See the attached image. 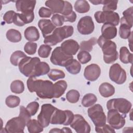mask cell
I'll use <instances>...</instances> for the list:
<instances>
[{
	"label": "cell",
	"instance_id": "6da1fadb",
	"mask_svg": "<svg viewBox=\"0 0 133 133\" xmlns=\"http://www.w3.org/2000/svg\"><path fill=\"white\" fill-rule=\"evenodd\" d=\"M27 87L30 92H35L42 99L54 98V84L48 80L37 79L35 77H29L26 82Z\"/></svg>",
	"mask_w": 133,
	"mask_h": 133
},
{
	"label": "cell",
	"instance_id": "3957f363",
	"mask_svg": "<svg viewBox=\"0 0 133 133\" xmlns=\"http://www.w3.org/2000/svg\"><path fill=\"white\" fill-rule=\"evenodd\" d=\"M73 32L74 29L71 25H64L56 28L51 34L44 37V43L49 46L56 45L64 39L71 36Z\"/></svg>",
	"mask_w": 133,
	"mask_h": 133
},
{
	"label": "cell",
	"instance_id": "e575fe53",
	"mask_svg": "<svg viewBox=\"0 0 133 133\" xmlns=\"http://www.w3.org/2000/svg\"><path fill=\"white\" fill-rule=\"evenodd\" d=\"M25 57H26V55L23 51L20 50L15 51L11 55L10 61L12 65L17 66L20 61Z\"/></svg>",
	"mask_w": 133,
	"mask_h": 133
},
{
	"label": "cell",
	"instance_id": "9c48e42d",
	"mask_svg": "<svg viewBox=\"0 0 133 133\" xmlns=\"http://www.w3.org/2000/svg\"><path fill=\"white\" fill-rule=\"evenodd\" d=\"M73 59V56H69L65 54L61 47H56L50 57V61L53 64L65 67Z\"/></svg>",
	"mask_w": 133,
	"mask_h": 133
},
{
	"label": "cell",
	"instance_id": "2e32d148",
	"mask_svg": "<svg viewBox=\"0 0 133 133\" xmlns=\"http://www.w3.org/2000/svg\"><path fill=\"white\" fill-rule=\"evenodd\" d=\"M101 74V69L100 66L96 64H91L87 65L84 72L85 78L89 81L94 82L96 81Z\"/></svg>",
	"mask_w": 133,
	"mask_h": 133
},
{
	"label": "cell",
	"instance_id": "d4e9b609",
	"mask_svg": "<svg viewBox=\"0 0 133 133\" xmlns=\"http://www.w3.org/2000/svg\"><path fill=\"white\" fill-rule=\"evenodd\" d=\"M50 71V67L48 63L45 62H39L35 68L34 77H38L42 75H44Z\"/></svg>",
	"mask_w": 133,
	"mask_h": 133
},
{
	"label": "cell",
	"instance_id": "ba28073f",
	"mask_svg": "<svg viewBox=\"0 0 133 133\" xmlns=\"http://www.w3.org/2000/svg\"><path fill=\"white\" fill-rule=\"evenodd\" d=\"M87 112L95 127H101L106 123V116L102 106L99 104H96L89 108Z\"/></svg>",
	"mask_w": 133,
	"mask_h": 133
},
{
	"label": "cell",
	"instance_id": "f35d334b",
	"mask_svg": "<svg viewBox=\"0 0 133 133\" xmlns=\"http://www.w3.org/2000/svg\"><path fill=\"white\" fill-rule=\"evenodd\" d=\"M20 102V99L19 97L14 95L8 96L5 100L6 104L7 107L13 108L18 106Z\"/></svg>",
	"mask_w": 133,
	"mask_h": 133
},
{
	"label": "cell",
	"instance_id": "d6986e66",
	"mask_svg": "<svg viewBox=\"0 0 133 133\" xmlns=\"http://www.w3.org/2000/svg\"><path fill=\"white\" fill-rule=\"evenodd\" d=\"M38 26L44 37L51 34L56 29V26L49 19H40L38 22Z\"/></svg>",
	"mask_w": 133,
	"mask_h": 133
},
{
	"label": "cell",
	"instance_id": "7c38bea8",
	"mask_svg": "<svg viewBox=\"0 0 133 133\" xmlns=\"http://www.w3.org/2000/svg\"><path fill=\"white\" fill-rule=\"evenodd\" d=\"M126 116V115L120 113L115 109L109 110L107 122L113 129H119L124 126Z\"/></svg>",
	"mask_w": 133,
	"mask_h": 133
},
{
	"label": "cell",
	"instance_id": "30bf717a",
	"mask_svg": "<svg viewBox=\"0 0 133 133\" xmlns=\"http://www.w3.org/2000/svg\"><path fill=\"white\" fill-rule=\"evenodd\" d=\"M26 125L25 120L19 116L12 118L7 122L5 127V131L8 133H23Z\"/></svg>",
	"mask_w": 133,
	"mask_h": 133
},
{
	"label": "cell",
	"instance_id": "7402d4cb",
	"mask_svg": "<svg viewBox=\"0 0 133 133\" xmlns=\"http://www.w3.org/2000/svg\"><path fill=\"white\" fill-rule=\"evenodd\" d=\"M24 37L29 42H35L39 38V33L37 29L34 26H30L26 28L24 32Z\"/></svg>",
	"mask_w": 133,
	"mask_h": 133
},
{
	"label": "cell",
	"instance_id": "f5cc1de1",
	"mask_svg": "<svg viewBox=\"0 0 133 133\" xmlns=\"http://www.w3.org/2000/svg\"><path fill=\"white\" fill-rule=\"evenodd\" d=\"M13 23L19 26H22L24 24H25L24 22L23 21L21 17L20 14L19 13H16L15 15L14 18V20H13Z\"/></svg>",
	"mask_w": 133,
	"mask_h": 133
},
{
	"label": "cell",
	"instance_id": "277c9868",
	"mask_svg": "<svg viewBox=\"0 0 133 133\" xmlns=\"http://www.w3.org/2000/svg\"><path fill=\"white\" fill-rule=\"evenodd\" d=\"M40 61V59L38 57H35L32 58L26 56L23 58L19 62L18 65L19 71L26 77H34L36 66Z\"/></svg>",
	"mask_w": 133,
	"mask_h": 133
},
{
	"label": "cell",
	"instance_id": "ac0fdd59",
	"mask_svg": "<svg viewBox=\"0 0 133 133\" xmlns=\"http://www.w3.org/2000/svg\"><path fill=\"white\" fill-rule=\"evenodd\" d=\"M36 3V1H17L16 2V8L18 11H21V13L32 12L34 11Z\"/></svg>",
	"mask_w": 133,
	"mask_h": 133
},
{
	"label": "cell",
	"instance_id": "83f0119b",
	"mask_svg": "<svg viewBox=\"0 0 133 133\" xmlns=\"http://www.w3.org/2000/svg\"><path fill=\"white\" fill-rule=\"evenodd\" d=\"M75 10L80 14L87 12L90 9V5L85 0H77L74 4Z\"/></svg>",
	"mask_w": 133,
	"mask_h": 133
},
{
	"label": "cell",
	"instance_id": "9f6ffc18",
	"mask_svg": "<svg viewBox=\"0 0 133 133\" xmlns=\"http://www.w3.org/2000/svg\"><path fill=\"white\" fill-rule=\"evenodd\" d=\"M61 131L63 132H72V131L69 127H63L61 129Z\"/></svg>",
	"mask_w": 133,
	"mask_h": 133
},
{
	"label": "cell",
	"instance_id": "74e56055",
	"mask_svg": "<svg viewBox=\"0 0 133 133\" xmlns=\"http://www.w3.org/2000/svg\"><path fill=\"white\" fill-rule=\"evenodd\" d=\"M80 98L79 92L75 89H71L68 91L66 94V98L67 100L72 103L77 102Z\"/></svg>",
	"mask_w": 133,
	"mask_h": 133
},
{
	"label": "cell",
	"instance_id": "9a60e30c",
	"mask_svg": "<svg viewBox=\"0 0 133 133\" xmlns=\"http://www.w3.org/2000/svg\"><path fill=\"white\" fill-rule=\"evenodd\" d=\"M77 28L79 33L82 35L91 34L95 29L94 23L92 18L89 16L81 18L78 22Z\"/></svg>",
	"mask_w": 133,
	"mask_h": 133
},
{
	"label": "cell",
	"instance_id": "ab89813d",
	"mask_svg": "<svg viewBox=\"0 0 133 133\" xmlns=\"http://www.w3.org/2000/svg\"><path fill=\"white\" fill-rule=\"evenodd\" d=\"M51 49L52 48L49 45L46 44L41 45L38 50V55L41 58H47L49 57Z\"/></svg>",
	"mask_w": 133,
	"mask_h": 133
},
{
	"label": "cell",
	"instance_id": "d6a6232c",
	"mask_svg": "<svg viewBox=\"0 0 133 133\" xmlns=\"http://www.w3.org/2000/svg\"><path fill=\"white\" fill-rule=\"evenodd\" d=\"M97 101V97L93 94L88 93L85 95L82 100V104L85 107L93 105Z\"/></svg>",
	"mask_w": 133,
	"mask_h": 133
},
{
	"label": "cell",
	"instance_id": "816d5d0a",
	"mask_svg": "<svg viewBox=\"0 0 133 133\" xmlns=\"http://www.w3.org/2000/svg\"><path fill=\"white\" fill-rule=\"evenodd\" d=\"M73 12V7L71 4L68 2L64 1V7L61 14L63 16H67L70 15Z\"/></svg>",
	"mask_w": 133,
	"mask_h": 133
},
{
	"label": "cell",
	"instance_id": "5b68a950",
	"mask_svg": "<svg viewBox=\"0 0 133 133\" xmlns=\"http://www.w3.org/2000/svg\"><path fill=\"white\" fill-rule=\"evenodd\" d=\"M74 117V115L72 111L68 110H61L57 108L52 115L50 124L68 126L73 121Z\"/></svg>",
	"mask_w": 133,
	"mask_h": 133
},
{
	"label": "cell",
	"instance_id": "8fae6325",
	"mask_svg": "<svg viewBox=\"0 0 133 133\" xmlns=\"http://www.w3.org/2000/svg\"><path fill=\"white\" fill-rule=\"evenodd\" d=\"M56 109V107L49 103L42 105L41 112L37 116V121L44 128L49 125L52 115Z\"/></svg>",
	"mask_w": 133,
	"mask_h": 133
},
{
	"label": "cell",
	"instance_id": "1f68e13d",
	"mask_svg": "<svg viewBox=\"0 0 133 133\" xmlns=\"http://www.w3.org/2000/svg\"><path fill=\"white\" fill-rule=\"evenodd\" d=\"M97 39L96 37H92L88 41H84L81 42L79 46L81 50L87 51L88 52L91 51L92 50L93 46L97 43Z\"/></svg>",
	"mask_w": 133,
	"mask_h": 133
},
{
	"label": "cell",
	"instance_id": "4dcf8cb0",
	"mask_svg": "<svg viewBox=\"0 0 133 133\" xmlns=\"http://www.w3.org/2000/svg\"><path fill=\"white\" fill-rule=\"evenodd\" d=\"M66 70L72 74H77L79 73L81 69L80 63L76 59H73L66 66Z\"/></svg>",
	"mask_w": 133,
	"mask_h": 133
},
{
	"label": "cell",
	"instance_id": "c3c4849f",
	"mask_svg": "<svg viewBox=\"0 0 133 133\" xmlns=\"http://www.w3.org/2000/svg\"><path fill=\"white\" fill-rule=\"evenodd\" d=\"M95 131L97 132H115L114 129L109 125L105 124L101 127H95Z\"/></svg>",
	"mask_w": 133,
	"mask_h": 133
},
{
	"label": "cell",
	"instance_id": "8992f818",
	"mask_svg": "<svg viewBox=\"0 0 133 133\" xmlns=\"http://www.w3.org/2000/svg\"><path fill=\"white\" fill-rule=\"evenodd\" d=\"M96 21L99 23L111 24L114 26L119 24V15L114 11H98L94 14Z\"/></svg>",
	"mask_w": 133,
	"mask_h": 133
},
{
	"label": "cell",
	"instance_id": "bcb514c9",
	"mask_svg": "<svg viewBox=\"0 0 133 133\" xmlns=\"http://www.w3.org/2000/svg\"><path fill=\"white\" fill-rule=\"evenodd\" d=\"M21 17L25 24H28L32 22L34 19V11L30 12L21 13Z\"/></svg>",
	"mask_w": 133,
	"mask_h": 133
},
{
	"label": "cell",
	"instance_id": "7bdbcfd3",
	"mask_svg": "<svg viewBox=\"0 0 133 133\" xmlns=\"http://www.w3.org/2000/svg\"><path fill=\"white\" fill-rule=\"evenodd\" d=\"M37 49V44L32 42H27L24 47L25 52L30 55H32L35 54Z\"/></svg>",
	"mask_w": 133,
	"mask_h": 133
},
{
	"label": "cell",
	"instance_id": "5bb4252c",
	"mask_svg": "<svg viewBox=\"0 0 133 133\" xmlns=\"http://www.w3.org/2000/svg\"><path fill=\"white\" fill-rule=\"evenodd\" d=\"M70 126L77 133H89L90 126L85 118L80 114H75Z\"/></svg>",
	"mask_w": 133,
	"mask_h": 133
},
{
	"label": "cell",
	"instance_id": "8d00e7d4",
	"mask_svg": "<svg viewBox=\"0 0 133 133\" xmlns=\"http://www.w3.org/2000/svg\"><path fill=\"white\" fill-rule=\"evenodd\" d=\"M48 77L53 81H56L58 79L65 77V73L61 70L54 69H51L48 73Z\"/></svg>",
	"mask_w": 133,
	"mask_h": 133
},
{
	"label": "cell",
	"instance_id": "ffe728a7",
	"mask_svg": "<svg viewBox=\"0 0 133 133\" xmlns=\"http://www.w3.org/2000/svg\"><path fill=\"white\" fill-rule=\"evenodd\" d=\"M45 5L50 8L52 13L61 14L64 7V1L49 0L46 1Z\"/></svg>",
	"mask_w": 133,
	"mask_h": 133
},
{
	"label": "cell",
	"instance_id": "e0dca14e",
	"mask_svg": "<svg viewBox=\"0 0 133 133\" xmlns=\"http://www.w3.org/2000/svg\"><path fill=\"white\" fill-rule=\"evenodd\" d=\"M60 47L63 52L69 56L75 55L79 48L78 43L73 39H69L64 41L61 43Z\"/></svg>",
	"mask_w": 133,
	"mask_h": 133
},
{
	"label": "cell",
	"instance_id": "b9f144b4",
	"mask_svg": "<svg viewBox=\"0 0 133 133\" xmlns=\"http://www.w3.org/2000/svg\"><path fill=\"white\" fill-rule=\"evenodd\" d=\"M77 59L82 64H86L91 59L90 54L87 51L81 50L77 54Z\"/></svg>",
	"mask_w": 133,
	"mask_h": 133
},
{
	"label": "cell",
	"instance_id": "44dd1931",
	"mask_svg": "<svg viewBox=\"0 0 133 133\" xmlns=\"http://www.w3.org/2000/svg\"><path fill=\"white\" fill-rule=\"evenodd\" d=\"M117 31L115 26L111 24H103L101 27L102 36L107 39L115 38L117 35Z\"/></svg>",
	"mask_w": 133,
	"mask_h": 133
},
{
	"label": "cell",
	"instance_id": "ee69618b",
	"mask_svg": "<svg viewBox=\"0 0 133 133\" xmlns=\"http://www.w3.org/2000/svg\"><path fill=\"white\" fill-rule=\"evenodd\" d=\"M51 22L55 26H61L64 22V19L62 15L55 14L51 17Z\"/></svg>",
	"mask_w": 133,
	"mask_h": 133
},
{
	"label": "cell",
	"instance_id": "f1b7e54d",
	"mask_svg": "<svg viewBox=\"0 0 133 133\" xmlns=\"http://www.w3.org/2000/svg\"><path fill=\"white\" fill-rule=\"evenodd\" d=\"M123 17L121 18V23H124L129 25L130 27L132 26V17H133V7L131 6L123 12Z\"/></svg>",
	"mask_w": 133,
	"mask_h": 133
},
{
	"label": "cell",
	"instance_id": "681fc988",
	"mask_svg": "<svg viewBox=\"0 0 133 133\" xmlns=\"http://www.w3.org/2000/svg\"><path fill=\"white\" fill-rule=\"evenodd\" d=\"M19 116L23 118L25 120L26 123L30 119H31V115L26 110V108H25L23 105L20 107V113Z\"/></svg>",
	"mask_w": 133,
	"mask_h": 133
},
{
	"label": "cell",
	"instance_id": "836d02e7",
	"mask_svg": "<svg viewBox=\"0 0 133 133\" xmlns=\"http://www.w3.org/2000/svg\"><path fill=\"white\" fill-rule=\"evenodd\" d=\"M10 90L11 92L20 94L23 92L24 90V85L22 81L20 80H15L10 84Z\"/></svg>",
	"mask_w": 133,
	"mask_h": 133
},
{
	"label": "cell",
	"instance_id": "6f0895ef",
	"mask_svg": "<svg viewBox=\"0 0 133 133\" xmlns=\"http://www.w3.org/2000/svg\"><path fill=\"white\" fill-rule=\"evenodd\" d=\"M49 132H62V131L59 128H53L49 131Z\"/></svg>",
	"mask_w": 133,
	"mask_h": 133
},
{
	"label": "cell",
	"instance_id": "d590c367",
	"mask_svg": "<svg viewBox=\"0 0 133 133\" xmlns=\"http://www.w3.org/2000/svg\"><path fill=\"white\" fill-rule=\"evenodd\" d=\"M131 28L129 25L124 23H121V25L119 29V35L120 37L123 39L128 38L131 34Z\"/></svg>",
	"mask_w": 133,
	"mask_h": 133
},
{
	"label": "cell",
	"instance_id": "484cf974",
	"mask_svg": "<svg viewBox=\"0 0 133 133\" xmlns=\"http://www.w3.org/2000/svg\"><path fill=\"white\" fill-rule=\"evenodd\" d=\"M132 54L130 53L126 47H122L119 50L120 61L125 64L132 63Z\"/></svg>",
	"mask_w": 133,
	"mask_h": 133
},
{
	"label": "cell",
	"instance_id": "f546056e",
	"mask_svg": "<svg viewBox=\"0 0 133 133\" xmlns=\"http://www.w3.org/2000/svg\"><path fill=\"white\" fill-rule=\"evenodd\" d=\"M8 41L12 43H17L21 40L22 36L20 32L15 29H10L8 30L6 34Z\"/></svg>",
	"mask_w": 133,
	"mask_h": 133
},
{
	"label": "cell",
	"instance_id": "4fadbf2b",
	"mask_svg": "<svg viewBox=\"0 0 133 133\" xmlns=\"http://www.w3.org/2000/svg\"><path fill=\"white\" fill-rule=\"evenodd\" d=\"M109 77L117 84H123L126 80V73L118 63H114L110 68Z\"/></svg>",
	"mask_w": 133,
	"mask_h": 133
},
{
	"label": "cell",
	"instance_id": "52a82bcc",
	"mask_svg": "<svg viewBox=\"0 0 133 133\" xmlns=\"http://www.w3.org/2000/svg\"><path fill=\"white\" fill-rule=\"evenodd\" d=\"M131 107V103L127 99L123 98L112 99L107 102V108L108 110L115 109L125 115H126L129 112Z\"/></svg>",
	"mask_w": 133,
	"mask_h": 133
},
{
	"label": "cell",
	"instance_id": "f907efd6",
	"mask_svg": "<svg viewBox=\"0 0 133 133\" xmlns=\"http://www.w3.org/2000/svg\"><path fill=\"white\" fill-rule=\"evenodd\" d=\"M38 15L41 18H49L52 15V12L50 9L42 7L39 9Z\"/></svg>",
	"mask_w": 133,
	"mask_h": 133
},
{
	"label": "cell",
	"instance_id": "11a10c76",
	"mask_svg": "<svg viewBox=\"0 0 133 133\" xmlns=\"http://www.w3.org/2000/svg\"><path fill=\"white\" fill-rule=\"evenodd\" d=\"M89 2L92 3L94 5H99V4H104V0H96V1H89Z\"/></svg>",
	"mask_w": 133,
	"mask_h": 133
},
{
	"label": "cell",
	"instance_id": "cb8c5ba5",
	"mask_svg": "<svg viewBox=\"0 0 133 133\" xmlns=\"http://www.w3.org/2000/svg\"><path fill=\"white\" fill-rule=\"evenodd\" d=\"M67 88V83L64 80H60L54 84L55 98H58L62 96Z\"/></svg>",
	"mask_w": 133,
	"mask_h": 133
},
{
	"label": "cell",
	"instance_id": "603a6c76",
	"mask_svg": "<svg viewBox=\"0 0 133 133\" xmlns=\"http://www.w3.org/2000/svg\"><path fill=\"white\" fill-rule=\"evenodd\" d=\"M99 91L100 95L105 98L112 96L115 92V88L111 84L105 82L102 83L99 87Z\"/></svg>",
	"mask_w": 133,
	"mask_h": 133
},
{
	"label": "cell",
	"instance_id": "4316f807",
	"mask_svg": "<svg viewBox=\"0 0 133 133\" xmlns=\"http://www.w3.org/2000/svg\"><path fill=\"white\" fill-rule=\"evenodd\" d=\"M28 131L30 133H38L43 131V127L35 119H30L26 123Z\"/></svg>",
	"mask_w": 133,
	"mask_h": 133
},
{
	"label": "cell",
	"instance_id": "7dc6e473",
	"mask_svg": "<svg viewBox=\"0 0 133 133\" xmlns=\"http://www.w3.org/2000/svg\"><path fill=\"white\" fill-rule=\"evenodd\" d=\"M16 13V12L14 10L7 11V12H5V14L3 16L4 21L8 24H10L12 23L14 20V18Z\"/></svg>",
	"mask_w": 133,
	"mask_h": 133
},
{
	"label": "cell",
	"instance_id": "60d3db41",
	"mask_svg": "<svg viewBox=\"0 0 133 133\" xmlns=\"http://www.w3.org/2000/svg\"><path fill=\"white\" fill-rule=\"evenodd\" d=\"M117 1L104 0L102 10L109 11H113L117 9Z\"/></svg>",
	"mask_w": 133,
	"mask_h": 133
},
{
	"label": "cell",
	"instance_id": "f6af8a7d",
	"mask_svg": "<svg viewBox=\"0 0 133 133\" xmlns=\"http://www.w3.org/2000/svg\"><path fill=\"white\" fill-rule=\"evenodd\" d=\"M39 103L36 102V101H33L29 103L26 107V109L31 115V116H33L37 112L38 108H39Z\"/></svg>",
	"mask_w": 133,
	"mask_h": 133
},
{
	"label": "cell",
	"instance_id": "7a4b0ae2",
	"mask_svg": "<svg viewBox=\"0 0 133 133\" xmlns=\"http://www.w3.org/2000/svg\"><path fill=\"white\" fill-rule=\"evenodd\" d=\"M97 43L102 49L103 60L105 63H112L117 59L118 54L116 50V45L114 42L107 39L101 35L97 39Z\"/></svg>",
	"mask_w": 133,
	"mask_h": 133
},
{
	"label": "cell",
	"instance_id": "db71d44e",
	"mask_svg": "<svg viewBox=\"0 0 133 133\" xmlns=\"http://www.w3.org/2000/svg\"><path fill=\"white\" fill-rule=\"evenodd\" d=\"M76 14L73 11V12L69 16H63L64 19V22H74L75 21L76 19Z\"/></svg>",
	"mask_w": 133,
	"mask_h": 133
}]
</instances>
